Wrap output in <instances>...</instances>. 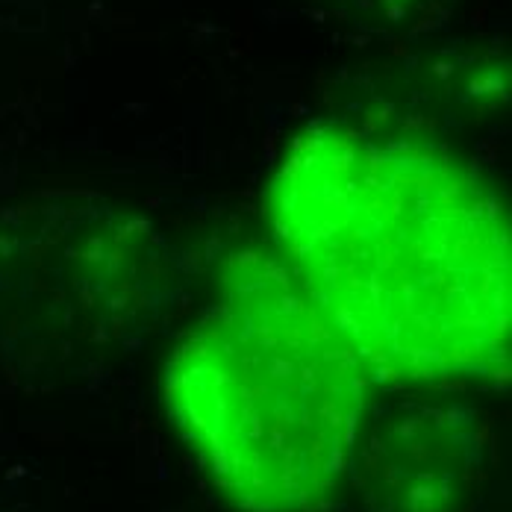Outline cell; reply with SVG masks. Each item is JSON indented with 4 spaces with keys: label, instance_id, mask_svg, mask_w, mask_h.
Here are the masks:
<instances>
[{
    "label": "cell",
    "instance_id": "obj_1",
    "mask_svg": "<svg viewBox=\"0 0 512 512\" xmlns=\"http://www.w3.org/2000/svg\"><path fill=\"white\" fill-rule=\"evenodd\" d=\"M265 206L283 265L371 380L445 386L510 371V224L460 156L312 124Z\"/></svg>",
    "mask_w": 512,
    "mask_h": 512
},
{
    "label": "cell",
    "instance_id": "obj_2",
    "mask_svg": "<svg viewBox=\"0 0 512 512\" xmlns=\"http://www.w3.org/2000/svg\"><path fill=\"white\" fill-rule=\"evenodd\" d=\"M371 377L274 256L221 265L162 374L171 424L242 512H324L351 474Z\"/></svg>",
    "mask_w": 512,
    "mask_h": 512
},
{
    "label": "cell",
    "instance_id": "obj_3",
    "mask_svg": "<svg viewBox=\"0 0 512 512\" xmlns=\"http://www.w3.org/2000/svg\"><path fill=\"white\" fill-rule=\"evenodd\" d=\"M489 465L480 412L407 398L365 410L351 474L368 512H468Z\"/></svg>",
    "mask_w": 512,
    "mask_h": 512
},
{
    "label": "cell",
    "instance_id": "obj_4",
    "mask_svg": "<svg viewBox=\"0 0 512 512\" xmlns=\"http://www.w3.org/2000/svg\"><path fill=\"white\" fill-rule=\"evenodd\" d=\"M324 3L345 24L377 30V33L407 30L430 6V0H324Z\"/></svg>",
    "mask_w": 512,
    "mask_h": 512
}]
</instances>
